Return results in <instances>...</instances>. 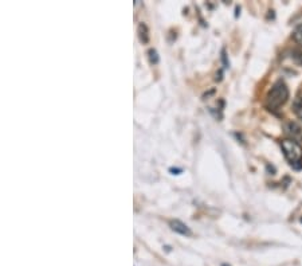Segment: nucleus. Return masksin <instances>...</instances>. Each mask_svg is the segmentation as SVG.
I'll return each mask as SVG.
<instances>
[{
  "label": "nucleus",
  "instance_id": "1",
  "mask_svg": "<svg viewBox=\"0 0 302 266\" xmlns=\"http://www.w3.org/2000/svg\"><path fill=\"white\" fill-rule=\"evenodd\" d=\"M287 99H289V89L285 85V82L278 81L269 90L268 96H266V106L272 112H275L285 105Z\"/></svg>",
  "mask_w": 302,
  "mask_h": 266
},
{
  "label": "nucleus",
  "instance_id": "2",
  "mask_svg": "<svg viewBox=\"0 0 302 266\" xmlns=\"http://www.w3.org/2000/svg\"><path fill=\"white\" fill-rule=\"evenodd\" d=\"M282 151L293 168L296 169L302 168V147L300 143L286 138L282 141Z\"/></svg>",
  "mask_w": 302,
  "mask_h": 266
},
{
  "label": "nucleus",
  "instance_id": "3",
  "mask_svg": "<svg viewBox=\"0 0 302 266\" xmlns=\"http://www.w3.org/2000/svg\"><path fill=\"white\" fill-rule=\"evenodd\" d=\"M285 133L286 136H289V140L301 143L302 141V127L300 124L294 123V121H289L283 125Z\"/></svg>",
  "mask_w": 302,
  "mask_h": 266
},
{
  "label": "nucleus",
  "instance_id": "4",
  "mask_svg": "<svg viewBox=\"0 0 302 266\" xmlns=\"http://www.w3.org/2000/svg\"><path fill=\"white\" fill-rule=\"evenodd\" d=\"M169 226H171V229H172L174 232L179 233V234H181V235H191V230L188 229V226L184 225L183 222L178 221V219L169 222Z\"/></svg>",
  "mask_w": 302,
  "mask_h": 266
},
{
  "label": "nucleus",
  "instance_id": "5",
  "mask_svg": "<svg viewBox=\"0 0 302 266\" xmlns=\"http://www.w3.org/2000/svg\"><path fill=\"white\" fill-rule=\"evenodd\" d=\"M293 110H294L296 116L302 120V94L301 96H298L296 101H294V103H293Z\"/></svg>",
  "mask_w": 302,
  "mask_h": 266
},
{
  "label": "nucleus",
  "instance_id": "6",
  "mask_svg": "<svg viewBox=\"0 0 302 266\" xmlns=\"http://www.w3.org/2000/svg\"><path fill=\"white\" fill-rule=\"evenodd\" d=\"M293 36H294V40H296L298 44H301V46H302V25H300L297 29H296V31H294Z\"/></svg>",
  "mask_w": 302,
  "mask_h": 266
},
{
  "label": "nucleus",
  "instance_id": "7",
  "mask_svg": "<svg viewBox=\"0 0 302 266\" xmlns=\"http://www.w3.org/2000/svg\"><path fill=\"white\" fill-rule=\"evenodd\" d=\"M149 58H151V62L152 64H157V61H159V58H157V53H156V50H149Z\"/></svg>",
  "mask_w": 302,
  "mask_h": 266
},
{
  "label": "nucleus",
  "instance_id": "8",
  "mask_svg": "<svg viewBox=\"0 0 302 266\" xmlns=\"http://www.w3.org/2000/svg\"><path fill=\"white\" fill-rule=\"evenodd\" d=\"M223 266H227V265H223Z\"/></svg>",
  "mask_w": 302,
  "mask_h": 266
}]
</instances>
